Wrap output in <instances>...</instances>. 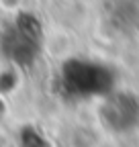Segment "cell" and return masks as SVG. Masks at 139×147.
I'll use <instances>...</instances> for the list:
<instances>
[{"instance_id":"cell-2","label":"cell","mask_w":139,"mask_h":147,"mask_svg":"<svg viewBox=\"0 0 139 147\" xmlns=\"http://www.w3.org/2000/svg\"><path fill=\"white\" fill-rule=\"evenodd\" d=\"M104 67L100 63H92V61H70L63 65V74H61V82L67 90L72 92H80V94H94V92H104L102 86H98V82H104L102 78Z\"/></svg>"},{"instance_id":"cell-1","label":"cell","mask_w":139,"mask_h":147,"mask_svg":"<svg viewBox=\"0 0 139 147\" xmlns=\"http://www.w3.org/2000/svg\"><path fill=\"white\" fill-rule=\"evenodd\" d=\"M2 49L16 63H29L41 49V29L35 18H19L2 33Z\"/></svg>"}]
</instances>
